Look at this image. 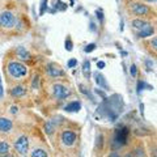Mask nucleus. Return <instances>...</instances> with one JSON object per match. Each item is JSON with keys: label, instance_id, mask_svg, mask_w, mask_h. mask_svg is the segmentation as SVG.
I'll return each mask as SVG.
<instances>
[{"label": "nucleus", "instance_id": "20", "mask_svg": "<svg viewBox=\"0 0 157 157\" xmlns=\"http://www.w3.org/2000/svg\"><path fill=\"white\" fill-rule=\"evenodd\" d=\"M102 140H103V136L102 135H98L97 136V143H96V147H97L98 149H101L102 148Z\"/></svg>", "mask_w": 157, "mask_h": 157}, {"label": "nucleus", "instance_id": "31", "mask_svg": "<svg viewBox=\"0 0 157 157\" xmlns=\"http://www.w3.org/2000/svg\"><path fill=\"white\" fill-rule=\"evenodd\" d=\"M11 110H12L13 114H16V113H17V107H16V106H12V107H11Z\"/></svg>", "mask_w": 157, "mask_h": 157}, {"label": "nucleus", "instance_id": "19", "mask_svg": "<svg viewBox=\"0 0 157 157\" xmlns=\"http://www.w3.org/2000/svg\"><path fill=\"white\" fill-rule=\"evenodd\" d=\"M45 130H46V134H52L54 132V126H52V122H47L45 124Z\"/></svg>", "mask_w": 157, "mask_h": 157}, {"label": "nucleus", "instance_id": "24", "mask_svg": "<svg viewBox=\"0 0 157 157\" xmlns=\"http://www.w3.org/2000/svg\"><path fill=\"white\" fill-rule=\"evenodd\" d=\"M76 64H77V60H76V59H71V60H68V67H69V68H73Z\"/></svg>", "mask_w": 157, "mask_h": 157}, {"label": "nucleus", "instance_id": "30", "mask_svg": "<svg viewBox=\"0 0 157 157\" xmlns=\"http://www.w3.org/2000/svg\"><path fill=\"white\" fill-rule=\"evenodd\" d=\"M3 96V88H2V77H0V97Z\"/></svg>", "mask_w": 157, "mask_h": 157}, {"label": "nucleus", "instance_id": "34", "mask_svg": "<svg viewBox=\"0 0 157 157\" xmlns=\"http://www.w3.org/2000/svg\"><path fill=\"white\" fill-rule=\"evenodd\" d=\"M145 2H149V3H155L156 0H145Z\"/></svg>", "mask_w": 157, "mask_h": 157}, {"label": "nucleus", "instance_id": "18", "mask_svg": "<svg viewBox=\"0 0 157 157\" xmlns=\"http://www.w3.org/2000/svg\"><path fill=\"white\" fill-rule=\"evenodd\" d=\"M82 71H84L86 77H89V72H90V63H89V60H85V62H84V64H82Z\"/></svg>", "mask_w": 157, "mask_h": 157}, {"label": "nucleus", "instance_id": "26", "mask_svg": "<svg viewBox=\"0 0 157 157\" xmlns=\"http://www.w3.org/2000/svg\"><path fill=\"white\" fill-rule=\"evenodd\" d=\"M151 46H152V49H153V50H156V49H157V39H156V38H153V39H152V42H151Z\"/></svg>", "mask_w": 157, "mask_h": 157}, {"label": "nucleus", "instance_id": "1", "mask_svg": "<svg viewBox=\"0 0 157 157\" xmlns=\"http://www.w3.org/2000/svg\"><path fill=\"white\" fill-rule=\"evenodd\" d=\"M8 72L15 78H20L26 75V67L19 62H11L8 64Z\"/></svg>", "mask_w": 157, "mask_h": 157}, {"label": "nucleus", "instance_id": "27", "mask_svg": "<svg viewBox=\"0 0 157 157\" xmlns=\"http://www.w3.org/2000/svg\"><path fill=\"white\" fill-rule=\"evenodd\" d=\"M97 67H98L99 69L105 68V62H98V63H97Z\"/></svg>", "mask_w": 157, "mask_h": 157}, {"label": "nucleus", "instance_id": "28", "mask_svg": "<svg viewBox=\"0 0 157 157\" xmlns=\"http://www.w3.org/2000/svg\"><path fill=\"white\" fill-rule=\"evenodd\" d=\"M107 157H120V156H119V155H118V153H117V152H111V153H110V155H109Z\"/></svg>", "mask_w": 157, "mask_h": 157}, {"label": "nucleus", "instance_id": "15", "mask_svg": "<svg viewBox=\"0 0 157 157\" xmlns=\"http://www.w3.org/2000/svg\"><path fill=\"white\" fill-rule=\"evenodd\" d=\"M30 157H47V152L45 149L38 148V149H34L32 152V156H30Z\"/></svg>", "mask_w": 157, "mask_h": 157}, {"label": "nucleus", "instance_id": "7", "mask_svg": "<svg viewBox=\"0 0 157 157\" xmlns=\"http://www.w3.org/2000/svg\"><path fill=\"white\" fill-rule=\"evenodd\" d=\"M131 8V12L135 13V15H139V16H144V15H147L148 13V7L147 5H144V4L141 3H132L130 5Z\"/></svg>", "mask_w": 157, "mask_h": 157}, {"label": "nucleus", "instance_id": "3", "mask_svg": "<svg viewBox=\"0 0 157 157\" xmlns=\"http://www.w3.org/2000/svg\"><path fill=\"white\" fill-rule=\"evenodd\" d=\"M15 149L19 152L20 155H26L29 151V140L26 136H20L17 140L15 141Z\"/></svg>", "mask_w": 157, "mask_h": 157}, {"label": "nucleus", "instance_id": "14", "mask_svg": "<svg viewBox=\"0 0 157 157\" xmlns=\"http://www.w3.org/2000/svg\"><path fill=\"white\" fill-rule=\"evenodd\" d=\"M94 77H96V82H97L98 85L103 86V88H107V84H106V81H105V77L101 75V73H94Z\"/></svg>", "mask_w": 157, "mask_h": 157}, {"label": "nucleus", "instance_id": "23", "mask_svg": "<svg viewBox=\"0 0 157 157\" xmlns=\"http://www.w3.org/2000/svg\"><path fill=\"white\" fill-rule=\"evenodd\" d=\"M65 49H67L68 51L72 50V43H71V39L67 38V41H65Z\"/></svg>", "mask_w": 157, "mask_h": 157}, {"label": "nucleus", "instance_id": "32", "mask_svg": "<svg viewBox=\"0 0 157 157\" xmlns=\"http://www.w3.org/2000/svg\"><path fill=\"white\" fill-rule=\"evenodd\" d=\"M140 113H141V115L144 114V105L143 103H140Z\"/></svg>", "mask_w": 157, "mask_h": 157}, {"label": "nucleus", "instance_id": "16", "mask_svg": "<svg viewBox=\"0 0 157 157\" xmlns=\"http://www.w3.org/2000/svg\"><path fill=\"white\" fill-rule=\"evenodd\" d=\"M145 25H147V23H145V21H143V20H139V19L132 20V26H134L135 29H139V30H140V29H143Z\"/></svg>", "mask_w": 157, "mask_h": 157}, {"label": "nucleus", "instance_id": "22", "mask_svg": "<svg viewBox=\"0 0 157 157\" xmlns=\"http://www.w3.org/2000/svg\"><path fill=\"white\" fill-rule=\"evenodd\" d=\"M94 49H96V45H94V43H90V45H88L85 47V52H92Z\"/></svg>", "mask_w": 157, "mask_h": 157}, {"label": "nucleus", "instance_id": "13", "mask_svg": "<svg viewBox=\"0 0 157 157\" xmlns=\"http://www.w3.org/2000/svg\"><path fill=\"white\" fill-rule=\"evenodd\" d=\"M16 52H17V55H19V58L24 59V60H28V59L30 58V54H29V51H26V50L24 49V47H17Z\"/></svg>", "mask_w": 157, "mask_h": 157}, {"label": "nucleus", "instance_id": "29", "mask_svg": "<svg viewBox=\"0 0 157 157\" xmlns=\"http://www.w3.org/2000/svg\"><path fill=\"white\" fill-rule=\"evenodd\" d=\"M97 16H98V19L101 20V21L103 20V17H102V12H101V11H97Z\"/></svg>", "mask_w": 157, "mask_h": 157}, {"label": "nucleus", "instance_id": "25", "mask_svg": "<svg viewBox=\"0 0 157 157\" xmlns=\"http://www.w3.org/2000/svg\"><path fill=\"white\" fill-rule=\"evenodd\" d=\"M144 86H145V88H147V84H144V82H139V85H138V92H139V93H140V92L143 90V88H144Z\"/></svg>", "mask_w": 157, "mask_h": 157}, {"label": "nucleus", "instance_id": "33", "mask_svg": "<svg viewBox=\"0 0 157 157\" xmlns=\"http://www.w3.org/2000/svg\"><path fill=\"white\" fill-rule=\"evenodd\" d=\"M145 64H147V65H148V67H149V68L152 67V62H151V60H147V62H145Z\"/></svg>", "mask_w": 157, "mask_h": 157}, {"label": "nucleus", "instance_id": "35", "mask_svg": "<svg viewBox=\"0 0 157 157\" xmlns=\"http://www.w3.org/2000/svg\"><path fill=\"white\" fill-rule=\"evenodd\" d=\"M124 157H132V156H131V155H126Z\"/></svg>", "mask_w": 157, "mask_h": 157}, {"label": "nucleus", "instance_id": "11", "mask_svg": "<svg viewBox=\"0 0 157 157\" xmlns=\"http://www.w3.org/2000/svg\"><path fill=\"white\" fill-rule=\"evenodd\" d=\"M26 93V90L23 85H16L15 88L11 89V94L15 96V97H21V96H24Z\"/></svg>", "mask_w": 157, "mask_h": 157}, {"label": "nucleus", "instance_id": "8", "mask_svg": "<svg viewBox=\"0 0 157 157\" xmlns=\"http://www.w3.org/2000/svg\"><path fill=\"white\" fill-rule=\"evenodd\" d=\"M13 127V123L8 118H0V132H9Z\"/></svg>", "mask_w": 157, "mask_h": 157}, {"label": "nucleus", "instance_id": "10", "mask_svg": "<svg viewBox=\"0 0 157 157\" xmlns=\"http://www.w3.org/2000/svg\"><path fill=\"white\" fill-rule=\"evenodd\" d=\"M153 33H155V30H153V28H152V25L147 24L143 29L139 30L138 37H139V38H147V37H151Z\"/></svg>", "mask_w": 157, "mask_h": 157}, {"label": "nucleus", "instance_id": "17", "mask_svg": "<svg viewBox=\"0 0 157 157\" xmlns=\"http://www.w3.org/2000/svg\"><path fill=\"white\" fill-rule=\"evenodd\" d=\"M8 152H9V144L0 141V155H8Z\"/></svg>", "mask_w": 157, "mask_h": 157}, {"label": "nucleus", "instance_id": "6", "mask_svg": "<svg viewBox=\"0 0 157 157\" xmlns=\"http://www.w3.org/2000/svg\"><path fill=\"white\" fill-rule=\"evenodd\" d=\"M62 141L64 145H67V147L73 145L76 141V134L72 132V131H64L62 134Z\"/></svg>", "mask_w": 157, "mask_h": 157}, {"label": "nucleus", "instance_id": "5", "mask_svg": "<svg viewBox=\"0 0 157 157\" xmlns=\"http://www.w3.org/2000/svg\"><path fill=\"white\" fill-rule=\"evenodd\" d=\"M52 93H54V96L58 99H64L69 96V90L65 88V86H63L62 84H55L52 86Z\"/></svg>", "mask_w": 157, "mask_h": 157}, {"label": "nucleus", "instance_id": "12", "mask_svg": "<svg viewBox=\"0 0 157 157\" xmlns=\"http://www.w3.org/2000/svg\"><path fill=\"white\" fill-rule=\"evenodd\" d=\"M81 109V105L78 101H75V102H71V103H68L67 106L64 107V110L65 111H78Z\"/></svg>", "mask_w": 157, "mask_h": 157}, {"label": "nucleus", "instance_id": "21", "mask_svg": "<svg viewBox=\"0 0 157 157\" xmlns=\"http://www.w3.org/2000/svg\"><path fill=\"white\" fill-rule=\"evenodd\" d=\"M136 75H138V68H136V65H135V64H132V65H131V76L136 77Z\"/></svg>", "mask_w": 157, "mask_h": 157}, {"label": "nucleus", "instance_id": "4", "mask_svg": "<svg viewBox=\"0 0 157 157\" xmlns=\"http://www.w3.org/2000/svg\"><path fill=\"white\" fill-rule=\"evenodd\" d=\"M127 135H128V130L127 127H120L119 130H117L115 132V136H114V143L117 147H120L123 145L127 140Z\"/></svg>", "mask_w": 157, "mask_h": 157}, {"label": "nucleus", "instance_id": "9", "mask_svg": "<svg viewBox=\"0 0 157 157\" xmlns=\"http://www.w3.org/2000/svg\"><path fill=\"white\" fill-rule=\"evenodd\" d=\"M46 71H47V73H49L51 77H59V76H63L64 75V72L62 71V69L58 68L54 64H49V65H47Z\"/></svg>", "mask_w": 157, "mask_h": 157}, {"label": "nucleus", "instance_id": "2", "mask_svg": "<svg viewBox=\"0 0 157 157\" xmlns=\"http://www.w3.org/2000/svg\"><path fill=\"white\" fill-rule=\"evenodd\" d=\"M15 24H16V19L12 12L0 13V26H3V28H13Z\"/></svg>", "mask_w": 157, "mask_h": 157}]
</instances>
